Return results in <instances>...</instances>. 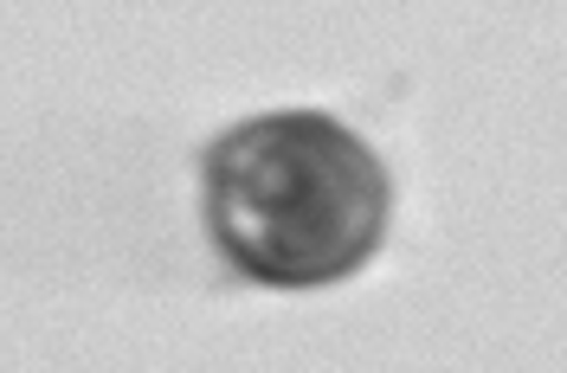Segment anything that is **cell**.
<instances>
[{
    "label": "cell",
    "instance_id": "1",
    "mask_svg": "<svg viewBox=\"0 0 567 373\" xmlns=\"http://www.w3.org/2000/svg\"><path fill=\"white\" fill-rule=\"evenodd\" d=\"M200 213L219 258L265 290H322L388 232V168L349 123L271 110L200 155Z\"/></svg>",
    "mask_w": 567,
    "mask_h": 373
}]
</instances>
